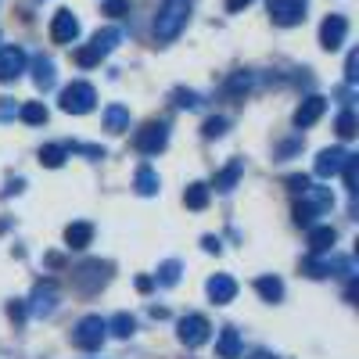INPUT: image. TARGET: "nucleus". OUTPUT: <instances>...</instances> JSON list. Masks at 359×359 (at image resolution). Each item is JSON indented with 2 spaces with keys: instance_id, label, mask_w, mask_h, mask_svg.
Listing matches in <instances>:
<instances>
[{
  "instance_id": "12",
  "label": "nucleus",
  "mask_w": 359,
  "mask_h": 359,
  "mask_svg": "<svg viewBox=\"0 0 359 359\" xmlns=\"http://www.w3.org/2000/svg\"><path fill=\"white\" fill-rule=\"evenodd\" d=\"M323 111H327V101H323V97H316V94H313V97H306L302 104H298V111H294V126H298V130L313 126Z\"/></svg>"
},
{
  "instance_id": "26",
  "label": "nucleus",
  "mask_w": 359,
  "mask_h": 359,
  "mask_svg": "<svg viewBox=\"0 0 359 359\" xmlns=\"http://www.w3.org/2000/svg\"><path fill=\"white\" fill-rule=\"evenodd\" d=\"M108 327H111V334H115V338H130V334L137 331V320H133L130 313H118Z\"/></svg>"
},
{
  "instance_id": "21",
  "label": "nucleus",
  "mask_w": 359,
  "mask_h": 359,
  "mask_svg": "<svg viewBox=\"0 0 359 359\" xmlns=\"http://www.w3.org/2000/svg\"><path fill=\"white\" fill-rule=\"evenodd\" d=\"M33 83H36V90H50L54 86V62H50V57H36Z\"/></svg>"
},
{
  "instance_id": "17",
  "label": "nucleus",
  "mask_w": 359,
  "mask_h": 359,
  "mask_svg": "<svg viewBox=\"0 0 359 359\" xmlns=\"http://www.w3.org/2000/svg\"><path fill=\"white\" fill-rule=\"evenodd\" d=\"M216 355H219V359H237V355H241V334H237L233 327H223L219 345H216Z\"/></svg>"
},
{
  "instance_id": "4",
  "label": "nucleus",
  "mask_w": 359,
  "mask_h": 359,
  "mask_svg": "<svg viewBox=\"0 0 359 359\" xmlns=\"http://www.w3.org/2000/svg\"><path fill=\"white\" fill-rule=\"evenodd\" d=\"M165 144H169V126L165 123H144L133 137V147L140 155H158V151H165Z\"/></svg>"
},
{
  "instance_id": "22",
  "label": "nucleus",
  "mask_w": 359,
  "mask_h": 359,
  "mask_svg": "<svg viewBox=\"0 0 359 359\" xmlns=\"http://www.w3.org/2000/svg\"><path fill=\"white\" fill-rule=\"evenodd\" d=\"M118 40H123V33H118V29H101V33L94 36V43H90V47H94V50L104 57V54H111V50L118 47Z\"/></svg>"
},
{
  "instance_id": "14",
  "label": "nucleus",
  "mask_w": 359,
  "mask_h": 359,
  "mask_svg": "<svg viewBox=\"0 0 359 359\" xmlns=\"http://www.w3.org/2000/svg\"><path fill=\"white\" fill-rule=\"evenodd\" d=\"M54 306H57V287L50 280L47 284H36V291H33V313L36 316H50Z\"/></svg>"
},
{
  "instance_id": "18",
  "label": "nucleus",
  "mask_w": 359,
  "mask_h": 359,
  "mask_svg": "<svg viewBox=\"0 0 359 359\" xmlns=\"http://www.w3.org/2000/svg\"><path fill=\"white\" fill-rule=\"evenodd\" d=\"M241 172H245V162H241V158H233L226 169L216 172V184H212V187H216V191H233V187H237V180H241Z\"/></svg>"
},
{
  "instance_id": "8",
  "label": "nucleus",
  "mask_w": 359,
  "mask_h": 359,
  "mask_svg": "<svg viewBox=\"0 0 359 359\" xmlns=\"http://www.w3.org/2000/svg\"><path fill=\"white\" fill-rule=\"evenodd\" d=\"M345 36H348V22L341 15H327L323 25H320V47L323 50H338L345 43Z\"/></svg>"
},
{
  "instance_id": "10",
  "label": "nucleus",
  "mask_w": 359,
  "mask_h": 359,
  "mask_svg": "<svg viewBox=\"0 0 359 359\" xmlns=\"http://www.w3.org/2000/svg\"><path fill=\"white\" fill-rule=\"evenodd\" d=\"M345 158H348L345 147H327V151H320V155H316V165H313V169H316V176L331 180V176H338V172H341Z\"/></svg>"
},
{
  "instance_id": "7",
  "label": "nucleus",
  "mask_w": 359,
  "mask_h": 359,
  "mask_svg": "<svg viewBox=\"0 0 359 359\" xmlns=\"http://www.w3.org/2000/svg\"><path fill=\"white\" fill-rule=\"evenodd\" d=\"M208 320L205 316H198V313H191V316H184L180 320V341H184L187 348H198V345H205L208 341Z\"/></svg>"
},
{
  "instance_id": "39",
  "label": "nucleus",
  "mask_w": 359,
  "mask_h": 359,
  "mask_svg": "<svg viewBox=\"0 0 359 359\" xmlns=\"http://www.w3.org/2000/svg\"><path fill=\"white\" fill-rule=\"evenodd\" d=\"M8 316H11V320H25V306H22V302H11V306H8Z\"/></svg>"
},
{
  "instance_id": "36",
  "label": "nucleus",
  "mask_w": 359,
  "mask_h": 359,
  "mask_svg": "<svg viewBox=\"0 0 359 359\" xmlns=\"http://www.w3.org/2000/svg\"><path fill=\"white\" fill-rule=\"evenodd\" d=\"M355 69H359V54L352 50V54H348V62H345V79H348V83H355V79H359V72H355Z\"/></svg>"
},
{
  "instance_id": "25",
  "label": "nucleus",
  "mask_w": 359,
  "mask_h": 359,
  "mask_svg": "<svg viewBox=\"0 0 359 359\" xmlns=\"http://www.w3.org/2000/svg\"><path fill=\"white\" fill-rule=\"evenodd\" d=\"M184 201H187V208L201 212V208L208 205V187H205V184H191V187H187V194H184Z\"/></svg>"
},
{
  "instance_id": "16",
  "label": "nucleus",
  "mask_w": 359,
  "mask_h": 359,
  "mask_svg": "<svg viewBox=\"0 0 359 359\" xmlns=\"http://www.w3.org/2000/svg\"><path fill=\"white\" fill-rule=\"evenodd\" d=\"M104 130L108 133H126L130 130V111L123 104H108L104 108Z\"/></svg>"
},
{
  "instance_id": "6",
  "label": "nucleus",
  "mask_w": 359,
  "mask_h": 359,
  "mask_svg": "<svg viewBox=\"0 0 359 359\" xmlns=\"http://www.w3.org/2000/svg\"><path fill=\"white\" fill-rule=\"evenodd\" d=\"M108 262H83L79 269H76V284H79V291H86V294H94V291H101L104 284H108Z\"/></svg>"
},
{
  "instance_id": "19",
  "label": "nucleus",
  "mask_w": 359,
  "mask_h": 359,
  "mask_svg": "<svg viewBox=\"0 0 359 359\" xmlns=\"http://www.w3.org/2000/svg\"><path fill=\"white\" fill-rule=\"evenodd\" d=\"M65 241H69V248H86L90 241H94V226L90 223H72L65 230Z\"/></svg>"
},
{
  "instance_id": "38",
  "label": "nucleus",
  "mask_w": 359,
  "mask_h": 359,
  "mask_svg": "<svg viewBox=\"0 0 359 359\" xmlns=\"http://www.w3.org/2000/svg\"><path fill=\"white\" fill-rule=\"evenodd\" d=\"M248 4H252V0H226V11H230V15H237V11H245Z\"/></svg>"
},
{
  "instance_id": "41",
  "label": "nucleus",
  "mask_w": 359,
  "mask_h": 359,
  "mask_svg": "<svg viewBox=\"0 0 359 359\" xmlns=\"http://www.w3.org/2000/svg\"><path fill=\"white\" fill-rule=\"evenodd\" d=\"M151 287H155L151 277H137V291H151Z\"/></svg>"
},
{
  "instance_id": "32",
  "label": "nucleus",
  "mask_w": 359,
  "mask_h": 359,
  "mask_svg": "<svg viewBox=\"0 0 359 359\" xmlns=\"http://www.w3.org/2000/svg\"><path fill=\"white\" fill-rule=\"evenodd\" d=\"M355 165H359V158H355V155H348V158H345V165H341V176H345L348 194H355V191H359V187H355Z\"/></svg>"
},
{
  "instance_id": "35",
  "label": "nucleus",
  "mask_w": 359,
  "mask_h": 359,
  "mask_svg": "<svg viewBox=\"0 0 359 359\" xmlns=\"http://www.w3.org/2000/svg\"><path fill=\"white\" fill-rule=\"evenodd\" d=\"M172 97H176V104H180V108H198V104H201V101H198V94H191V90H176Z\"/></svg>"
},
{
  "instance_id": "5",
  "label": "nucleus",
  "mask_w": 359,
  "mask_h": 359,
  "mask_svg": "<svg viewBox=\"0 0 359 359\" xmlns=\"http://www.w3.org/2000/svg\"><path fill=\"white\" fill-rule=\"evenodd\" d=\"M269 18L277 25H298L306 22V0H266Z\"/></svg>"
},
{
  "instance_id": "20",
  "label": "nucleus",
  "mask_w": 359,
  "mask_h": 359,
  "mask_svg": "<svg viewBox=\"0 0 359 359\" xmlns=\"http://www.w3.org/2000/svg\"><path fill=\"white\" fill-rule=\"evenodd\" d=\"M133 187H137V194H144V198H151V194H158V172L155 169H137V180H133Z\"/></svg>"
},
{
  "instance_id": "15",
  "label": "nucleus",
  "mask_w": 359,
  "mask_h": 359,
  "mask_svg": "<svg viewBox=\"0 0 359 359\" xmlns=\"http://www.w3.org/2000/svg\"><path fill=\"white\" fill-rule=\"evenodd\" d=\"M338 241V233L334 226H309V255H323V252H331Z\"/></svg>"
},
{
  "instance_id": "2",
  "label": "nucleus",
  "mask_w": 359,
  "mask_h": 359,
  "mask_svg": "<svg viewBox=\"0 0 359 359\" xmlns=\"http://www.w3.org/2000/svg\"><path fill=\"white\" fill-rule=\"evenodd\" d=\"M104 331H108V323H104L101 316H83V320L76 323V331H72V341H76V348H83V352H97L101 341H104Z\"/></svg>"
},
{
  "instance_id": "34",
  "label": "nucleus",
  "mask_w": 359,
  "mask_h": 359,
  "mask_svg": "<svg viewBox=\"0 0 359 359\" xmlns=\"http://www.w3.org/2000/svg\"><path fill=\"white\" fill-rule=\"evenodd\" d=\"M130 11V0H104V15H111V18H123Z\"/></svg>"
},
{
  "instance_id": "37",
  "label": "nucleus",
  "mask_w": 359,
  "mask_h": 359,
  "mask_svg": "<svg viewBox=\"0 0 359 359\" xmlns=\"http://www.w3.org/2000/svg\"><path fill=\"white\" fill-rule=\"evenodd\" d=\"M287 187L291 191H306L309 187V176H287Z\"/></svg>"
},
{
  "instance_id": "24",
  "label": "nucleus",
  "mask_w": 359,
  "mask_h": 359,
  "mask_svg": "<svg viewBox=\"0 0 359 359\" xmlns=\"http://www.w3.org/2000/svg\"><path fill=\"white\" fill-rule=\"evenodd\" d=\"M65 155H69V151H65L62 144H47L43 151H40V162H43L47 169H62V165H65Z\"/></svg>"
},
{
  "instance_id": "29",
  "label": "nucleus",
  "mask_w": 359,
  "mask_h": 359,
  "mask_svg": "<svg viewBox=\"0 0 359 359\" xmlns=\"http://www.w3.org/2000/svg\"><path fill=\"white\" fill-rule=\"evenodd\" d=\"M180 280V262L176 259H169V262H162L158 266V284H165V287H172Z\"/></svg>"
},
{
  "instance_id": "40",
  "label": "nucleus",
  "mask_w": 359,
  "mask_h": 359,
  "mask_svg": "<svg viewBox=\"0 0 359 359\" xmlns=\"http://www.w3.org/2000/svg\"><path fill=\"white\" fill-rule=\"evenodd\" d=\"M201 248H205V252H216V255H219V241H216V237H201Z\"/></svg>"
},
{
  "instance_id": "33",
  "label": "nucleus",
  "mask_w": 359,
  "mask_h": 359,
  "mask_svg": "<svg viewBox=\"0 0 359 359\" xmlns=\"http://www.w3.org/2000/svg\"><path fill=\"white\" fill-rule=\"evenodd\" d=\"M201 133H205L208 140H216V137H223V133H226V118H219V115H216V118H208V123L201 126Z\"/></svg>"
},
{
  "instance_id": "42",
  "label": "nucleus",
  "mask_w": 359,
  "mask_h": 359,
  "mask_svg": "<svg viewBox=\"0 0 359 359\" xmlns=\"http://www.w3.org/2000/svg\"><path fill=\"white\" fill-rule=\"evenodd\" d=\"M255 359H273V355H255Z\"/></svg>"
},
{
  "instance_id": "11",
  "label": "nucleus",
  "mask_w": 359,
  "mask_h": 359,
  "mask_svg": "<svg viewBox=\"0 0 359 359\" xmlns=\"http://www.w3.org/2000/svg\"><path fill=\"white\" fill-rule=\"evenodd\" d=\"M25 72V54L22 47H4L0 50V83H11Z\"/></svg>"
},
{
  "instance_id": "31",
  "label": "nucleus",
  "mask_w": 359,
  "mask_h": 359,
  "mask_svg": "<svg viewBox=\"0 0 359 359\" xmlns=\"http://www.w3.org/2000/svg\"><path fill=\"white\" fill-rule=\"evenodd\" d=\"M76 65L94 69V65H101V54H97L94 47H79V50H76Z\"/></svg>"
},
{
  "instance_id": "23",
  "label": "nucleus",
  "mask_w": 359,
  "mask_h": 359,
  "mask_svg": "<svg viewBox=\"0 0 359 359\" xmlns=\"http://www.w3.org/2000/svg\"><path fill=\"white\" fill-rule=\"evenodd\" d=\"M255 291L266 298V302H280V298H284V284L277 277H259L255 280Z\"/></svg>"
},
{
  "instance_id": "9",
  "label": "nucleus",
  "mask_w": 359,
  "mask_h": 359,
  "mask_svg": "<svg viewBox=\"0 0 359 359\" xmlns=\"http://www.w3.org/2000/svg\"><path fill=\"white\" fill-rule=\"evenodd\" d=\"M76 36H79V18L69 8L57 11L54 22H50V40L54 43H76Z\"/></svg>"
},
{
  "instance_id": "1",
  "label": "nucleus",
  "mask_w": 359,
  "mask_h": 359,
  "mask_svg": "<svg viewBox=\"0 0 359 359\" xmlns=\"http://www.w3.org/2000/svg\"><path fill=\"white\" fill-rule=\"evenodd\" d=\"M187 15H191V0H165L155 15V40H162V43L176 40L187 25Z\"/></svg>"
},
{
  "instance_id": "28",
  "label": "nucleus",
  "mask_w": 359,
  "mask_h": 359,
  "mask_svg": "<svg viewBox=\"0 0 359 359\" xmlns=\"http://www.w3.org/2000/svg\"><path fill=\"white\" fill-rule=\"evenodd\" d=\"M18 115H22V123H29V126H43V123H47V108L36 104V101H33V104H25Z\"/></svg>"
},
{
  "instance_id": "3",
  "label": "nucleus",
  "mask_w": 359,
  "mask_h": 359,
  "mask_svg": "<svg viewBox=\"0 0 359 359\" xmlns=\"http://www.w3.org/2000/svg\"><path fill=\"white\" fill-rule=\"evenodd\" d=\"M94 101H97V94H94V86H90V83H69L62 90V111H69V115L94 111Z\"/></svg>"
},
{
  "instance_id": "13",
  "label": "nucleus",
  "mask_w": 359,
  "mask_h": 359,
  "mask_svg": "<svg viewBox=\"0 0 359 359\" xmlns=\"http://www.w3.org/2000/svg\"><path fill=\"white\" fill-rule=\"evenodd\" d=\"M233 294H237V284H233V277H226V273H216L212 280H208V298H212L216 306H226V302H233Z\"/></svg>"
},
{
  "instance_id": "30",
  "label": "nucleus",
  "mask_w": 359,
  "mask_h": 359,
  "mask_svg": "<svg viewBox=\"0 0 359 359\" xmlns=\"http://www.w3.org/2000/svg\"><path fill=\"white\" fill-rule=\"evenodd\" d=\"M334 130H338L341 140L355 137V115H352V111H341V115H338V123H334Z\"/></svg>"
},
{
  "instance_id": "27",
  "label": "nucleus",
  "mask_w": 359,
  "mask_h": 359,
  "mask_svg": "<svg viewBox=\"0 0 359 359\" xmlns=\"http://www.w3.org/2000/svg\"><path fill=\"white\" fill-rule=\"evenodd\" d=\"M316 216H320V208H313V205H309L306 198H302V201L294 205V223H298V226H306V230H309Z\"/></svg>"
}]
</instances>
